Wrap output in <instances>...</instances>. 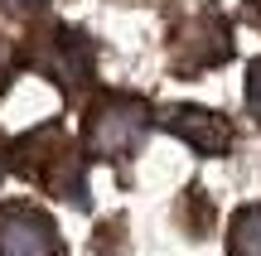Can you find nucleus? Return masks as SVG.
Wrapping results in <instances>:
<instances>
[{"mask_svg": "<svg viewBox=\"0 0 261 256\" xmlns=\"http://www.w3.org/2000/svg\"><path fill=\"white\" fill-rule=\"evenodd\" d=\"M24 169L34 174L44 189L63 193V198L83 203V160H77V150L63 140V135H54V140H34L24 155Z\"/></svg>", "mask_w": 261, "mask_h": 256, "instance_id": "obj_5", "label": "nucleus"}, {"mask_svg": "<svg viewBox=\"0 0 261 256\" xmlns=\"http://www.w3.org/2000/svg\"><path fill=\"white\" fill-rule=\"evenodd\" d=\"M247 111L261 121V58H256V63H247Z\"/></svg>", "mask_w": 261, "mask_h": 256, "instance_id": "obj_8", "label": "nucleus"}, {"mask_svg": "<svg viewBox=\"0 0 261 256\" xmlns=\"http://www.w3.org/2000/svg\"><path fill=\"white\" fill-rule=\"evenodd\" d=\"M150 135V106L140 97H102L87 111V150L102 160H126Z\"/></svg>", "mask_w": 261, "mask_h": 256, "instance_id": "obj_1", "label": "nucleus"}, {"mask_svg": "<svg viewBox=\"0 0 261 256\" xmlns=\"http://www.w3.org/2000/svg\"><path fill=\"white\" fill-rule=\"evenodd\" d=\"M247 15H252V24L261 29V0H247Z\"/></svg>", "mask_w": 261, "mask_h": 256, "instance_id": "obj_10", "label": "nucleus"}, {"mask_svg": "<svg viewBox=\"0 0 261 256\" xmlns=\"http://www.w3.org/2000/svg\"><path fill=\"white\" fill-rule=\"evenodd\" d=\"M165 126L179 135V140H189L194 150H208V155H223L227 145H232V121H227L223 111H203V106H169L165 111Z\"/></svg>", "mask_w": 261, "mask_h": 256, "instance_id": "obj_6", "label": "nucleus"}, {"mask_svg": "<svg viewBox=\"0 0 261 256\" xmlns=\"http://www.w3.org/2000/svg\"><path fill=\"white\" fill-rule=\"evenodd\" d=\"M29 58H34L44 73H54L58 82H63V92H77V87L92 77V44H87L83 34H73V29H48V34L29 48Z\"/></svg>", "mask_w": 261, "mask_h": 256, "instance_id": "obj_3", "label": "nucleus"}, {"mask_svg": "<svg viewBox=\"0 0 261 256\" xmlns=\"http://www.w3.org/2000/svg\"><path fill=\"white\" fill-rule=\"evenodd\" d=\"M5 10H15V15H34V10H44L48 0H0Z\"/></svg>", "mask_w": 261, "mask_h": 256, "instance_id": "obj_9", "label": "nucleus"}, {"mask_svg": "<svg viewBox=\"0 0 261 256\" xmlns=\"http://www.w3.org/2000/svg\"><path fill=\"white\" fill-rule=\"evenodd\" d=\"M227 256H261V203L242 208L227 227Z\"/></svg>", "mask_w": 261, "mask_h": 256, "instance_id": "obj_7", "label": "nucleus"}, {"mask_svg": "<svg viewBox=\"0 0 261 256\" xmlns=\"http://www.w3.org/2000/svg\"><path fill=\"white\" fill-rule=\"evenodd\" d=\"M0 256H63V237L44 208L5 203L0 208Z\"/></svg>", "mask_w": 261, "mask_h": 256, "instance_id": "obj_2", "label": "nucleus"}, {"mask_svg": "<svg viewBox=\"0 0 261 256\" xmlns=\"http://www.w3.org/2000/svg\"><path fill=\"white\" fill-rule=\"evenodd\" d=\"M232 53V34L223 29V19H189L174 39H169V58H174L179 73H203V68H218L223 58Z\"/></svg>", "mask_w": 261, "mask_h": 256, "instance_id": "obj_4", "label": "nucleus"}]
</instances>
